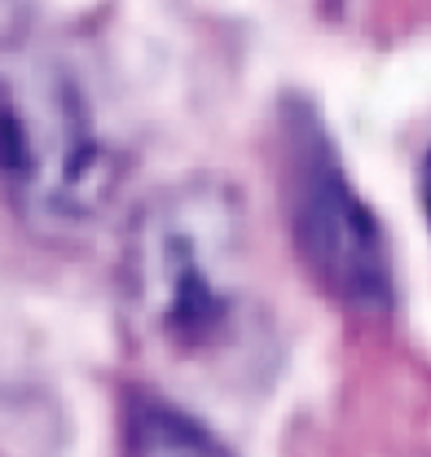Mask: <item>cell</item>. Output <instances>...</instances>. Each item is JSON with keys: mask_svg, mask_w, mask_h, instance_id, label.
I'll list each match as a JSON object with an SVG mask.
<instances>
[{"mask_svg": "<svg viewBox=\"0 0 431 457\" xmlns=\"http://www.w3.org/2000/svg\"><path fill=\"white\" fill-rule=\"evenodd\" d=\"M0 180L22 216L71 228L114 194V159L66 66L40 49H0Z\"/></svg>", "mask_w": 431, "mask_h": 457, "instance_id": "1", "label": "cell"}, {"mask_svg": "<svg viewBox=\"0 0 431 457\" xmlns=\"http://www.w3.org/2000/svg\"><path fill=\"white\" fill-rule=\"evenodd\" d=\"M233 207L207 185L163 189L132 220L128 299L137 321L172 352H207L233 326Z\"/></svg>", "mask_w": 431, "mask_h": 457, "instance_id": "2", "label": "cell"}, {"mask_svg": "<svg viewBox=\"0 0 431 457\" xmlns=\"http://www.w3.org/2000/svg\"><path fill=\"white\" fill-rule=\"evenodd\" d=\"M291 220L308 273L352 312H387L392 264L366 203L352 194L325 145H304L291 180Z\"/></svg>", "mask_w": 431, "mask_h": 457, "instance_id": "3", "label": "cell"}, {"mask_svg": "<svg viewBox=\"0 0 431 457\" xmlns=\"http://www.w3.org/2000/svg\"><path fill=\"white\" fill-rule=\"evenodd\" d=\"M123 457H233L194 418L167 409L159 400H141L128 418Z\"/></svg>", "mask_w": 431, "mask_h": 457, "instance_id": "4", "label": "cell"}, {"mask_svg": "<svg viewBox=\"0 0 431 457\" xmlns=\"http://www.w3.org/2000/svg\"><path fill=\"white\" fill-rule=\"evenodd\" d=\"M418 194H423V207H427V220H431V154L423 159V176H418Z\"/></svg>", "mask_w": 431, "mask_h": 457, "instance_id": "5", "label": "cell"}]
</instances>
